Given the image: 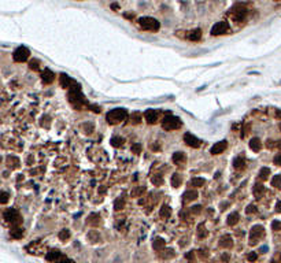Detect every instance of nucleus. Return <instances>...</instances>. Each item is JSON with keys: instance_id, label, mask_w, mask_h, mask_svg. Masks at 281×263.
Instances as JSON below:
<instances>
[{"instance_id": "nucleus-1", "label": "nucleus", "mask_w": 281, "mask_h": 263, "mask_svg": "<svg viewBox=\"0 0 281 263\" xmlns=\"http://www.w3.org/2000/svg\"><path fill=\"white\" fill-rule=\"evenodd\" d=\"M128 118V111L125 108H114V110H110L106 115V119L110 125H117V123H121L122 121Z\"/></svg>"}, {"instance_id": "nucleus-2", "label": "nucleus", "mask_w": 281, "mask_h": 263, "mask_svg": "<svg viewBox=\"0 0 281 263\" xmlns=\"http://www.w3.org/2000/svg\"><path fill=\"white\" fill-rule=\"evenodd\" d=\"M67 97H69V101L77 108V110H80V108L82 107V104H87L84 95L81 93V89H72V91H69Z\"/></svg>"}, {"instance_id": "nucleus-3", "label": "nucleus", "mask_w": 281, "mask_h": 263, "mask_svg": "<svg viewBox=\"0 0 281 263\" xmlns=\"http://www.w3.org/2000/svg\"><path fill=\"white\" fill-rule=\"evenodd\" d=\"M138 25L143 30H148V32H158L159 30V22L155 19V18L151 17H143L138 19Z\"/></svg>"}, {"instance_id": "nucleus-4", "label": "nucleus", "mask_w": 281, "mask_h": 263, "mask_svg": "<svg viewBox=\"0 0 281 263\" xmlns=\"http://www.w3.org/2000/svg\"><path fill=\"white\" fill-rule=\"evenodd\" d=\"M182 125L181 119L178 116H174V115H167L163 118L162 121V127L165 130H176V129H180Z\"/></svg>"}, {"instance_id": "nucleus-5", "label": "nucleus", "mask_w": 281, "mask_h": 263, "mask_svg": "<svg viewBox=\"0 0 281 263\" xmlns=\"http://www.w3.org/2000/svg\"><path fill=\"white\" fill-rule=\"evenodd\" d=\"M3 217H4V219H6L8 223L13 225V226H19V225L22 223V218H21L19 212H18L15 208H8V210H6L4 214H3Z\"/></svg>"}, {"instance_id": "nucleus-6", "label": "nucleus", "mask_w": 281, "mask_h": 263, "mask_svg": "<svg viewBox=\"0 0 281 263\" xmlns=\"http://www.w3.org/2000/svg\"><path fill=\"white\" fill-rule=\"evenodd\" d=\"M59 80H61V85L63 86V88H67V89H70V91H72V89H81L80 82L73 80V78L69 77L67 74H61Z\"/></svg>"}, {"instance_id": "nucleus-7", "label": "nucleus", "mask_w": 281, "mask_h": 263, "mask_svg": "<svg viewBox=\"0 0 281 263\" xmlns=\"http://www.w3.org/2000/svg\"><path fill=\"white\" fill-rule=\"evenodd\" d=\"M263 236H265L263 226H261V225L252 226V229H251V232H250V245H255L258 243V240L261 237H263Z\"/></svg>"}, {"instance_id": "nucleus-8", "label": "nucleus", "mask_w": 281, "mask_h": 263, "mask_svg": "<svg viewBox=\"0 0 281 263\" xmlns=\"http://www.w3.org/2000/svg\"><path fill=\"white\" fill-rule=\"evenodd\" d=\"M29 55H30V52H29V50L26 47H24V46H21V47H18L15 51H14V54H13V58H14V61L15 62H25L26 59L29 58Z\"/></svg>"}, {"instance_id": "nucleus-9", "label": "nucleus", "mask_w": 281, "mask_h": 263, "mask_svg": "<svg viewBox=\"0 0 281 263\" xmlns=\"http://www.w3.org/2000/svg\"><path fill=\"white\" fill-rule=\"evenodd\" d=\"M229 30V24L228 22H218L213 26L211 29V35L213 36H219V35H225Z\"/></svg>"}, {"instance_id": "nucleus-10", "label": "nucleus", "mask_w": 281, "mask_h": 263, "mask_svg": "<svg viewBox=\"0 0 281 263\" xmlns=\"http://www.w3.org/2000/svg\"><path fill=\"white\" fill-rule=\"evenodd\" d=\"M184 141L192 148H199L200 144H202V141L196 136H193L192 133H185L184 134Z\"/></svg>"}, {"instance_id": "nucleus-11", "label": "nucleus", "mask_w": 281, "mask_h": 263, "mask_svg": "<svg viewBox=\"0 0 281 263\" xmlns=\"http://www.w3.org/2000/svg\"><path fill=\"white\" fill-rule=\"evenodd\" d=\"M226 147H228V142L225 141V140L218 141V142H215V144L211 147L210 152H211L213 155H218V153H222L225 149H226Z\"/></svg>"}, {"instance_id": "nucleus-12", "label": "nucleus", "mask_w": 281, "mask_h": 263, "mask_svg": "<svg viewBox=\"0 0 281 263\" xmlns=\"http://www.w3.org/2000/svg\"><path fill=\"white\" fill-rule=\"evenodd\" d=\"M144 118H145V121H147L149 125L156 123V121H158V112H156L155 110H147L144 112Z\"/></svg>"}, {"instance_id": "nucleus-13", "label": "nucleus", "mask_w": 281, "mask_h": 263, "mask_svg": "<svg viewBox=\"0 0 281 263\" xmlns=\"http://www.w3.org/2000/svg\"><path fill=\"white\" fill-rule=\"evenodd\" d=\"M46 258H47V260H50V262H58L59 259L62 258V254L59 252L58 250H50L47 252V255H46Z\"/></svg>"}, {"instance_id": "nucleus-14", "label": "nucleus", "mask_w": 281, "mask_h": 263, "mask_svg": "<svg viewBox=\"0 0 281 263\" xmlns=\"http://www.w3.org/2000/svg\"><path fill=\"white\" fill-rule=\"evenodd\" d=\"M233 245V239L230 237V234H224L219 239V247L222 248H230Z\"/></svg>"}, {"instance_id": "nucleus-15", "label": "nucleus", "mask_w": 281, "mask_h": 263, "mask_svg": "<svg viewBox=\"0 0 281 263\" xmlns=\"http://www.w3.org/2000/svg\"><path fill=\"white\" fill-rule=\"evenodd\" d=\"M6 163H7V167L11 169V170L18 169V167H19V164H21L19 159H18L17 156H8V158H7V160H6Z\"/></svg>"}, {"instance_id": "nucleus-16", "label": "nucleus", "mask_w": 281, "mask_h": 263, "mask_svg": "<svg viewBox=\"0 0 281 263\" xmlns=\"http://www.w3.org/2000/svg\"><path fill=\"white\" fill-rule=\"evenodd\" d=\"M41 78H43L44 84H51V82L55 80V74L52 73L50 69H46L43 71V74H41Z\"/></svg>"}, {"instance_id": "nucleus-17", "label": "nucleus", "mask_w": 281, "mask_h": 263, "mask_svg": "<svg viewBox=\"0 0 281 263\" xmlns=\"http://www.w3.org/2000/svg\"><path fill=\"white\" fill-rule=\"evenodd\" d=\"M100 222H102V218H100L99 214L92 212L91 215L88 217V223L91 225V226H99Z\"/></svg>"}, {"instance_id": "nucleus-18", "label": "nucleus", "mask_w": 281, "mask_h": 263, "mask_svg": "<svg viewBox=\"0 0 281 263\" xmlns=\"http://www.w3.org/2000/svg\"><path fill=\"white\" fill-rule=\"evenodd\" d=\"M24 234H25L24 229L19 228V226L13 228V229H11V232H10V236H11V237H13V239H15V240H19V239H22V237H24Z\"/></svg>"}, {"instance_id": "nucleus-19", "label": "nucleus", "mask_w": 281, "mask_h": 263, "mask_svg": "<svg viewBox=\"0 0 281 263\" xmlns=\"http://www.w3.org/2000/svg\"><path fill=\"white\" fill-rule=\"evenodd\" d=\"M250 148L252 149V151H255V152L261 151V148H262V141H261L258 137L251 138V141H250Z\"/></svg>"}, {"instance_id": "nucleus-20", "label": "nucleus", "mask_w": 281, "mask_h": 263, "mask_svg": "<svg viewBox=\"0 0 281 263\" xmlns=\"http://www.w3.org/2000/svg\"><path fill=\"white\" fill-rule=\"evenodd\" d=\"M200 37H202L200 29H193L192 32H189L188 35H186V39L191 40V41H197V40H200Z\"/></svg>"}, {"instance_id": "nucleus-21", "label": "nucleus", "mask_w": 281, "mask_h": 263, "mask_svg": "<svg viewBox=\"0 0 281 263\" xmlns=\"http://www.w3.org/2000/svg\"><path fill=\"white\" fill-rule=\"evenodd\" d=\"M165 244H166V243H165V240L160 239V237H158V239H155L152 241V247H154V250H155V251L160 252V251H162L163 248H165Z\"/></svg>"}, {"instance_id": "nucleus-22", "label": "nucleus", "mask_w": 281, "mask_h": 263, "mask_svg": "<svg viewBox=\"0 0 281 263\" xmlns=\"http://www.w3.org/2000/svg\"><path fill=\"white\" fill-rule=\"evenodd\" d=\"M246 17V10L244 8H240L239 11H232V18L236 21V22H241V19Z\"/></svg>"}, {"instance_id": "nucleus-23", "label": "nucleus", "mask_w": 281, "mask_h": 263, "mask_svg": "<svg viewBox=\"0 0 281 263\" xmlns=\"http://www.w3.org/2000/svg\"><path fill=\"white\" fill-rule=\"evenodd\" d=\"M233 167H235V169H237V170H241V169H244V167H246V160H244V158H241V156L235 158V160H233Z\"/></svg>"}, {"instance_id": "nucleus-24", "label": "nucleus", "mask_w": 281, "mask_h": 263, "mask_svg": "<svg viewBox=\"0 0 281 263\" xmlns=\"http://www.w3.org/2000/svg\"><path fill=\"white\" fill-rule=\"evenodd\" d=\"M159 215L162 217V218H170V215H171V208L169 207L167 204H163L162 208H160V211H159Z\"/></svg>"}, {"instance_id": "nucleus-25", "label": "nucleus", "mask_w": 281, "mask_h": 263, "mask_svg": "<svg viewBox=\"0 0 281 263\" xmlns=\"http://www.w3.org/2000/svg\"><path fill=\"white\" fill-rule=\"evenodd\" d=\"M182 197H184V200H185V201L195 200V199L197 197V192H196V191H193V189H192V191H186Z\"/></svg>"}, {"instance_id": "nucleus-26", "label": "nucleus", "mask_w": 281, "mask_h": 263, "mask_svg": "<svg viewBox=\"0 0 281 263\" xmlns=\"http://www.w3.org/2000/svg\"><path fill=\"white\" fill-rule=\"evenodd\" d=\"M185 160V155L182 152H174L173 153V162L176 164H181Z\"/></svg>"}, {"instance_id": "nucleus-27", "label": "nucleus", "mask_w": 281, "mask_h": 263, "mask_svg": "<svg viewBox=\"0 0 281 263\" xmlns=\"http://www.w3.org/2000/svg\"><path fill=\"white\" fill-rule=\"evenodd\" d=\"M173 256H174V251L170 250V248H166V250L163 248V250L160 251V258L162 259H170Z\"/></svg>"}, {"instance_id": "nucleus-28", "label": "nucleus", "mask_w": 281, "mask_h": 263, "mask_svg": "<svg viewBox=\"0 0 281 263\" xmlns=\"http://www.w3.org/2000/svg\"><path fill=\"white\" fill-rule=\"evenodd\" d=\"M182 182V177L180 174H177V173H174L173 177H171V185H173L174 188H178L180 185H181Z\"/></svg>"}, {"instance_id": "nucleus-29", "label": "nucleus", "mask_w": 281, "mask_h": 263, "mask_svg": "<svg viewBox=\"0 0 281 263\" xmlns=\"http://www.w3.org/2000/svg\"><path fill=\"white\" fill-rule=\"evenodd\" d=\"M228 225H229V226H233V225H236L239 222V214L237 212H232L229 217H228Z\"/></svg>"}, {"instance_id": "nucleus-30", "label": "nucleus", "mask_w": 281, "mask_h": 263, "mask_svg": "<svg viewBox=\"0 0 281 263\" xmlns=\"http://www.w3.org/2000/svg\"><path fill=\"white\" fill-rule=\"evenodd\" d=\"M123 206H125V197H123V196H119L117 200H115V203H114V208H115V211H119V210H122V208H123Z\"/></svg>"}, {"instance_id": "nucleus-31", "label": "nucleus", "mask_w": 281, "mask_h": 263, "mask_svg": "<svg viewBox=\"0 0 281 263\" xmlns=\"http://www.w3.org/2000/svg\"><path fill=\"white\" fill-rule=\"evenodd\" d=\"M88 239L91 240L92 243H99V241H100V234H99V232L91 230V232L88 233Z\"/></svg>"}, {"instance_id": "nucleus-32", "label": "nucleus", "mask_w": 281, "mask_h": 263, "mask_svg": "<svg viewBox=\"0 0 281 263\" xmlns=\"http://www.w3.org/2000/svg\"><path fill=\"white\" fill-rule=\"evenodd\" d=\"M265 192V188H263V185H261V184H257L255 186H254V195H255V197L259 200L261 199V195Z\"/></svg>"}, {"instance_id": "nucleus-33", "label": "nucleus", "mask_w": 281, "mask_h": 263, "mask_svg": "<svg viewBox=\"0 0 281 263\" xmlns=\"http://www.w3.org/2000/svg\"><path fill=\"white\" fill-rule=\"evenodd\" d=\"M129 118H130V122L134 123V125H137V123H140V122H141V119H143V116H141L140 112H133V114L130 115Z\"/></svg>"}, {"instance_id": "nucleus-34", "label": "nucleus", "mask_w": 281, "mask_h": 263, "mask_svg": "<svg viewBox=\"0 0 281 263\" xmlns=\"http://www.w3.org/2000/svg\"><path fill=\"white\" fill-rule=\"evenodd\" d=\"M110 142H111V145H112V147L118 148V147H122V145H123V142H125V140H123V138H121V137H112Z\"/></svg>"}, {"instance_id": "nucleus-35", "label": "nucleus", "mask_w": 281, "mask_h": 263, "mask_svg": "<svg viewBox=\"0 0 281 263\" xmlns=\"http://www.w3.org/2000/svg\"><path fill=\"white\" fill-rule=\"evenodd\" d=\"M189 184H191V186H197V188H199V186H203V185H204V184H206V180H204V178H197V177H196V178H192V180H191V182H189Z\"/></svg>"}, {"instance_id": "nucleus-36", "label": "nucleus", "mask_w": 281, "mask_h": 263, "mask_svg": "<svg viewBox=\"0 0 281 263\" xmlns=\"http://www.w3.org/2000/svg\"><path fill=\"white\" fill-rule=\"evenodd\" d=\"M151 182L154 184V185H156V186H160L163 184V178H162V175H159V174H155V175H152L151 177Z\"/></svg>"}, {"instance_id": "nucleus-37", "label": "nucleus", "mask_w": 281, "mask_h": 263, "mask_svg": "<svg viewBox=\"0 0 281 263\" xmlns=\"http://www.w3.org/2000/svg\"><path fill=\"white\" fill-rule=\"evenodd\" d=\"M206 236H207V230H206V228H204V223H200L199 226H197V237L204 239Z\"/></svg>"}, {"instance_id": "nucleus-38", "label": "nucleus", "mask_w": 281, "mask_h": 263, "mask_svg": "<svg viewBox=\"0 0 281 263\" xmlns=\"http://www.w3.org/2000/svg\"><path fill=\"white\" fill-rule=\"evenodd\" d=\"M269 175H270V170H269L267 167H262L261 171H259V178L265 181V180L269 178Z\"/></svg>"}, {"instance_id": "nucleus-39", "label": "nucleus", "mask_w": 281, "mask_h": 263, "mask_svg": "<svg viewBox=\"0 0 281 263\" xmlns=\"http://www.w3.org/2000/svg\"><path fill=\"white\" fill-rule=\"evenodd\" d=\"M59 239L61 240H67L70 237V232H69V229H63V230H61L59 232Z\"/></svg>"}, {"instance_id": "nucleus-40", "label": "nucleus", "mask_w": 281, "mask_h": 263, "mask_svg": "<svg viewBox=\"0 0 281 263\" xmlns=\"http://www.w3.org/2000/svg\"><path fill=\"white\" fill-rule=\"evenodd\" d=\"M272 185L276 186V188H281V175H274L272 180Z\"/></svg>"}, {"instance_id": "nucleus-41", "label": "nucleus", "mask_w": 281, "mask_h": 263, "mask_svg": "<svg viewBox=\"0 0 281 263\" xmlns=\"http://www.w3.org/2000/svg\"><path fill=\"white\" fill-rule=\"evenodd\" d=\"M145 192V186H140V188H137L136 191H133L132 192V196H136V197H138V196H141Z\"/></svg>"}, {"instance_id": "nucleus-42", "label": "nucleus", "mask_w": 281, "mask_h": 263, "mask_svg": "<svg viewBox=\"0 0 281 263\" xmlns=\"http://www.w3.org/2000/svg\"><path fill=\"white\" fill-rule=\"evenodd\" d=\"M8 197H10V195L3 191V192L0 193V203H2V204H6V203L8 201Z\"/></svg>"}, {"instance_id": "nucleus-43", "label": "nucleus", "mask_w": 281, "mask_h": 263, "mask_svg": "<svg viewBox=\"0 0 281 263\" xmlns=\"http://www.w3.org/2000/svg\"><path fill=\"white\" fill-rule=\"evenodd\" d=\"M29 67H30L32 70H35V71H39V70H40V65H39V62L35 61V59L29 62Z\"/></svg>"}, {"instance_id": "nucleus-44", "label": "nucleus", "mask_w": 281, "mask_h": 263, "mask_svg": "<svg viewBox=\"0 0 281 263\" xmlns=\"http://www.w3.org/2000/svg\"><path fill=\"white\" fill-rule=\"evenodd\" d=\"M132 152L133 153H140L141 152V144L140 142H134L132 145Z\"/></svg>"}, {"instance_id": "nucleus-45", "label": "nucleus", "mask_w": 281, "mask_h": 263, "mask_svg": "<svg viewBox=\"0 0 281 263\" xmlns=\"http://www.w3.org/2000/svg\"><path fill=\"white\" fill-rule=\"evenodd\" d=\"M82 127L85 129V133H92L93 132V123H84Z\"/></svg>"}, {"instance_id": "nucleus-46", "label": "nucleus", "mask_w": 281, "mask_h": 263, "mask_svg": "<svg viewBox=\"0 0 281 263\" xmlns=\"http://www.w3.org/2000/svg\"><path fill=\"white\" fill-rule=\"evenodd\" d=\"M246 212H247V214H254V212H257V206L250 204L248 207L246 208Z\"/></svg>"}, {"instance_id": "nucleus-47", "label": "nucleus", "mask_w": 281, "mask_h": 263, "mask_svg": "<svg viewBox=\"0 0 281 263\" xmlns=\"http://www.w3.org/2000/svg\"><path fill=\"white\" fill-rule=\"evenodd\" d=\"M257 258H258V255H257L255 252H251V254H248V256H247L248 262H255V260H257Z\"/></svg>"}, {"instance_id": "nucleus-48", "label": "nucleus", "mask_w": 281, "mask_h": 263, "mask_svg": "<svg viewBox=\"0 0 281 263\" xmlns=\"http://www.w3.org/2000/svg\"><path fill=\"white\" fill-rule=\"evenodd\" d=\"M273 162H274V164H277V166H281V153H277L274 156V159H273Z\"/></svg>"}, {"instance_id": "nucleus-49", "label": "nucleus", "mask_w": 281, "mask_h": 263, "mask_svg": "<svg viewBox=\"0 0 281 263\" xmlns=\"http://www.w3.org/2000/svg\"><path fill=\"white\" fill-rule=\"evenodd\" d=\"M272 228H273V230H280V229H281V222L274 221V222L272 223Z\"/></svg>"}, {"instance_id": "nucleus-50", "label": "nucleus", "mask_w": 281, "mask_h": 263, "mask_svg": "<svg viewBox=\"0 0 281 263\" xmlns=\"http://www.w3.org/2000/svg\"><path fill=\"white\" fill-rule=\"evenodd\" d=\"M200 211H202V206L200 204L193 206V207H192V212L193 214H200Z\"/></svg>"}, {"instance_id": "nucleus-51", "label": "nucleus", "mask_w": 281, "mask_h": 263, "mask_svg": "<svg viewBox=\"0 0 281 263\" xmlns=\"http://www.w3.org/2000/svg\"><path fill=\"white\" fill-rule=\"evenodd\" d=\"M193 255H195V251H191V252H188L185 255V258L188 259L189 262H193Z\"/></svg>"}, {"instance_id": "nucleus-52", "label": "nucleus", "mask_w": 281, "mask_h": 263, "mask_svg": "<svg viewBox=\"0 0 281 263\" xmlns=\"http://www.w3.org/2000/svg\"><path fill=\"white\" fill-rule=\"evenodd\" d=\"M56 263H74L72 259H67V258H61Z\"/></svg>"}, {"instance_id": "nucleus-53", "label": "nucleus", "mask_w": 281, "mask_h": 263, "mask_svg": "<svg viewBox=\"0 0 281 263\" xmlns=\"http://www.w3.org/2000/svg\"><path fill=\"white\" fill-rule=\"evenodd\" d=\"M266 145H267V148H273L277 144H274V141H273V140H267V141H266Z\"/></svg>"}, {"instance_id": "nucleus-54", "label": "nucleus", "mask_w": 281, "mask_h": 263, "mask_svg": "<svg viewBox=\"0 0 281 263\" xmlns=\"http://www.w3.org/2000/svg\"><path fill=\"white\" fill-rule=\"evenodd\" d=\"M276 211H277V212H281V201H277V204H276Z\"/></svg>"}, {"instance_id": "nucleus-55", "label": "nucleus", "mask_w": 281, "mask_h": 263, "mask_svg": "<svg viewBox=\"0 0 281 263\" xmlns=\"http://www.w3.org/2000/svg\"><path fill=\"white\" fill-rule=\"evenodd\" d=\"M267 250H269V248H267V245H263V247H261V252H263V254H265V252H267Z\"/></svg>"}, {"instance_id": "nucleus-56", "label": "nucleus", "mask_w": 281, "mask_h": 263, "mask_svg": "<svg viewBox=\"0 0 281 263\" xmlns=\"http://www.w3.org/2000/svg\"><path fill=\"white\" fill-rule=\"evenodd\" d=\"M228 258H229V256H228V255H224V256H222V259H224V260H225V262H226V260H228Z\"/></svg>"}, {"instance_id": "nucleus-57", "label": "nucleus", "mask_w": 281, "mask_h": 263, "mask_svg": "<svg viewBox=\"0 0 281 263\" xmlns=\"http://www.w3.org/2000/svg\"><path fill=\"white\" fill-rule=\"evenodd\" d=\"M277 147H278V148L281 149V141H278V142H277Z\"/></svg>"}, {"instance_id": "nucleus-58", "label": "nucleus", "mask_w": 281, "mask_h": 263, "mask_svg": "<svg viewBox=\"0 0 281 263\" xmlns=\"http://www.w3.org/2000/svg\"><path fill=\"white\" fill-rule=\"evenodd\" d=\"M280 129H281V123H280Z\"/></svg>"}]
</instances>
